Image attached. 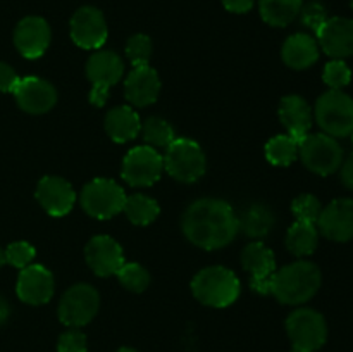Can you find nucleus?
<instances>
[{
  "label": "nucleus",
  "mask_w": 353,
  "mask_h": 352,
  "mask_svg": "<svg viewBox=\"0 0 353 352\" xmlns=\"http://www.w3.org/2000/svg\"><path fill=\"white\" fill-rule=\"evenodd\" d=\"M116 352H138V351H134V349H131V347H121V349H117Z\"/></svg>",
  "instance_id": "obj_43"
},
{
  "label": "nucleus",
  "mask_w": 353,
  "mask_h": 352,
  "mask_svg": "<svg viewBox=\"0 0 353 352\" xmlns=\"http://www.w3.org/2000/svg\"><path fill=\"white\" fill-rule=\"evenodd\" d=\"M116 276L124 289L134 293L145 292L150 285V273L138 262H124Z\"/></svg>",
  "instance_id": "obj_31"
},
{
  "label": "nucleus",
  "mask_w": 353,
  "mask_h": 352,
  "mask_svg": "<svg viewBox=\"0 0 353 352\" xmlns=\"http://www.w3.org/2000/svg\"><path fill=\"white\" fill-rule=\"evenodd\" d=\"M299 155L309 171L330 176L341 168L345 154L336 138L326 133H309L299 144Z\"/></svg>",
  "instance_id": "obj_9"
},
{
  "label": "nucleus",
  "mask_w": 353,
  "mask_h": 352,
  "mask_svg": "<svg viewBox=\"0 0 353 352\" xmlns=\"http://www.w3.org/2000/svg\"><path fill=\"white\" fill-rule=\"evenodd\" d=\"M55 280L48 268L41 264H30L21 269L16 283L19 300L30 306H43L54 297Z\"/></svg>",
  "instance_id": "obj_16"
},
{
  "label": "nucleus",
  "mask_w": 353,
  "mask_h": 352,
  "mask_svg": "<svg viewBox=\"0 0 353 352\" xmlns=\"http://www.w3.org/2000/svg\"><path fill=\"white\" fill-rule=\"evenodd\" d=\"M38 204L52 217H62L72 211L76 204V190L61 176H43L37 185Z\"/></svg>",
  "instance_id": "obj_17"
},
{
  "label": "nucleus",
  "mask_w": 353,
  "mask_h": 352,
  "mask_svg": "<svg viewBox=\"0 0 353 352\" xmlns=\"http://www.w3.org/2000/svg\"><path fill=\"white\" fill-rule=\"evenodd\" d=\"M279 119L286 128V133L300 141L310 133L314 114L309 102L300 95H286L279 102Z\"/></svg>",
  "instance_id": "obj_22"
},
{
  "label": "nucleus",
  "mask_w": 353,
  "mask_h": 352,
  "mask_svg": "<svg viewBox=\"0 0 353 352\" xmlns=\"http://www.w3.org/2000/svg\"><path fill=\"white\" fill-rule=\"evenodd\" d=\"M281 59L290 69L303 71L319 59V45L309 33H295L286 38L281 47Z\"/></svg>",
  "instance_id": "obj_23"
},
{
  "label": "nucleus",
  "mask_w": 353,
  "mask_h": 352,
  "mask_svg": "<svg viewBox=\"0 0 353 352\" xmlns=\"http://www.w3.org/2000/svg\"><path fill=\"white\" fill-rule=\"evenodd\" d=\"M100 309V293L90 283H76L61 297L57 316L64 326L81 328L93 321Z\"/></svg>",
  "instance_id": "obj_10"
},
{
  "label": "nucleus",
  "mask_w": 353,
  "mask_h": 352,
  "mask_svg": "<svg viewBox=\"0 0 353 352\" xmlns=\"http://www.w3.org/2000/svg\"><path fill=\"white\" fill-rule=\"evenodd\" d=\"M162 171H164V157L159 154L157 148L148 145H138L128 150L121 166L123 179L134 188L152 186L161 179Z\"/></svg>",
  "instance_id": "obj_11"
},
{
  "label": "nucleus",
  "mask_w": 353,
  "mask_h": 352,
  "mask_svg": "<svg viewBox=\"0 0 353 352\" xmlns=\"http://www.w3.org/2000/svg\"><path fill=\"white\" fill-rule=\"evenodd\" d=\"M303 0H259L261 17L274 28H285L299 17Z\"/></svg>",
  "instance_id": "obj_27"
},
{
  "label": "nucleus",
  "mask_w": 353,
  "mask_h": 352,
  "mask_svg": "<svg viewBox=\"0 0 353 352\" xmlns=\"http://www.w3.org/2000/svg\"><path fill=\"white\" fill-rule=\"evenodd\" d=\"M9 314H10L9 304H7V300L3 299V297H0V324L6 323L7 317H9Z\"/></svg>",
  "instance_id": "obj_41"
},
{
  "label": "nucleus",
  "mask_w": 353,
  "mask_h": 352,
  "mask_svg": "<svg viewBox=\"0 0 353 352\" xmlns=\"http://www.w3.org/2000/svg\"><path fill=\"white\" fill-rule=\"evenodd\" d=\"M317 45L333 59H347L353 55V19L330 17L317 31Z\"/></svg>",
  "instance_id": "obj_20"
},
{
  "label": "nucleus",
  "mask_w": 353,
  "mask_h": 352,
  "mask_svg": "<svg viewBox=\"0 0 353 352\" xmlns=\"http://www.w3.org/2000/svg\"><path fill=\"white\" fill-rule=\"evenodd\" d=\"M299 16L302 19L303 26L312 30L314 33H317L323 28V24L330 19L326 12V7L319 2H309L307 6H302V10H300Z\"/></svg>",
  "instance_id": "obj_36"
},
{
  "label": "nucleus",
  "mask_w": 353,
  "mask_h": 352,
  "mask_svg": "<svg viewBox=\"0 0 353 352\" xmlns=\"http://www.w3.org/2000/svg\"><path fill=\"white\" fill-rule=\"evenodd\" d=\"M321 211H323V206L312 193H302L292 202V213L295 214L296 221H307V223L316 224L321 216Z\"/></svg>",
  "instance_id": "obj_33"
},
{
  "label": "nucleus",
  "mask_w": 353,
  "mask_h": 352,
  "mask_svg": "<svg viewBox=\"0 0 353 352\" xmlns=\"http://www.w3.org/2000/svg\"><path fill=\"white\" fill-rule=\"evenodd\" d=\"M52 31L47 21L40 16H28L17 23L14 30V45L26 59H38L47 52Z\"/></svg>",
  "instance_id": "obj_19"
},
{
  "label": "nucleus",
  "mask_w": 353,
  "mask_h": 352,
  "mask_svg": "<svg viewBox=\"0 0 353 352\" xmlns=\"http://www.w3.org/2000/svg\"><path fill=\"white\" fill-rule=\"evenodd\" d=\"M126 197L123 186L114 179L95 178L83 186L79 204L88 216L95 219H110L123 213Z\"/></svg>",
  "instance_id": "obj_8"
},
{
  "label": "nucleus",
  "mask_w": 353,
  "mask_h": 352,
  "mask_svg": "<svg viewBox=\"0 0 353 352\" xmlns=\"http://www.w3.org/2000/svg\"><path fill=\"white\" fill-rule=\"evenodd\" d=\"M340 178H341V183H343L347 188L353 190V152L348 155L347 161H343V164H341Z\"/></svg>",
  "instance_id": "obj_40"
},
{
  "label": "nucleus",
  "mask_w": 353,
  "mask_h": 352,
  "mask_svg": "<svg viewBox=\"0 0 353 352\" xmlns=\"http://www.w3.org/2000/svg\"><path fill=\"white\" fill-rule=\"evenodd\" d=\"M71 40L85 50H99L103 47L109 37V28L102 10L97 7H79L69 23Z\"/></svg>",
  "instance_id": "obj_12"
},
{
  "label": "nucleus",
  "mask_w": 353,
  "mask_h": 352,
  "mask_svg": "<svg viewBox=\"0 0 353 352\" xmlns=\"http://www.w3.org/2000/svg\"><path fill=\"white\" fill-rule=\"evenodd\" d=\"M241 292L240 278L224 266H207L192 280V293L200 304L216 309L231 306Z\"/></svg>",
  "instance_id": "obj_3"
},
{
  "label": "nucleus",
  "mask_w": 353,
  "mask_h": 352,
  "mask_svg": "<svg viewBox=\"0 0 353 352\" xmlns=\"http://www.w3.org/2000/svg\"><path fill=\"white\" fill-rule=\"evenodd\" d=\"M265 159L272 166H290L299 157V140L290 137L288 133L276 135L265 144Z\"/></svg>",
  "instance_id": "obj_30"
},
{
  "label": "nucleus",
  "mask_w": 353,
  "mask_h": 352,
  "mask_svg": "<svg viewBox=\"0 0 353 352\" xmlns=\"http://www.w3.org/2000/svg\"><path fill=\"white\" fill-rule=\"evenodd\" d=\"M323 237L331 242H348L353 238V199H334L323 207L316 223Z\"/></svg>",
  "instance_id": "obj_18"
},
{
  "label": "nucleus",
  "mask_w": 353,
  "mask_h": 352,
  "mask_svg": "<svg viewBox=\"0 0 353 352\" xmlns=\"http://www.w3.org/2000/svg\"><path fill=\"white\" fill-rule=\"evenodd\" d=\"M350 3H352V9H353V0H350Z\"/></svg>",
  "instance_id": "obj_44"
},
{
  "label": "nucleus",
  "mask_w": 353,
  "mask_h": 352,
  "mask_svg": "<svg viewBox=\"0 0 353 352\" xmlns=\"http://www.w3.org/2000/svg\"><path fill=\"white\" fill-rule=\"evenodd\" d=\"M103 128H105L110 140L116 141V144H126V141L134 140L140 135L141 121L133 107L117 106L105 114Z\"/></svg>",
  "instance_id": "obj_24"
},
{
  "label": "nucleus",
  "mask_w": 353,
  "mask_h": 352,
  "mask_svg": "<svg viewBox=\"0 0 353 352\" xmlns=\"http://www.w3.org/2000/svg\"><path fill=\"white\" fill-rule=\"evenodd\" d=\"M16 104L28 114H45L57 104V90L50 81L38 76L19 78L12 90Z\"/></svg>",
  "instance_id": "obj_14"
},
{
  "label": "nucleus",
  "mask_w": 353,
  "mask_h": 352,
  "mask_svg": "<svg viewBox=\"0 0 353 352\" xmlns=\"http://www.w3.org/2000/svg\"><path fill=\"white\" fill-rule=\"evenodd\" d=\"M34 255H37V251H34L33 245L24 240L12 242L6 248V262H9L10 266L17 269H24L33 264Z\"/></svg>",
  "instance_id": "obj_35"
},
{
  "label": "nucleus",
  "mask_w": 353,
  "mask_h": 352,
  "mask_svg": "<svg viewBox=\"0 0 353 352\" xmlns=\"http://www.w3.org/2000/svg\"><path fill=\"white\" fill-rule=\"evenodd\" d=\"M352 144H353V133H352Z\"/></svg>",
  "instance_id": "obj_45"
},
{
  "label": "nucleus",
  "mask_w": 353,
  "mask_h": 352,
  "mask_svg": "<svg viewBox=\"0 0 353 352\" xmlns=\"http://www.w3.org/2000/svg\"><path fill=\"white\" fill-rule=\"evenodd\" d=\"M161 78L150 64L133 66L124 81V95L133 107H148L157 102Z\"/></svg>",
  "instance_id": "obj_21"
},
{
  "label": "nucleus",
  "mask_w": 353,
  "mask_h": 352,
  "mask_svg": "<svg viewBox=\"0 0 353 352\" xmlns=\"http://www.w3.org/2000/svg\"><path fill=\"white\" fill-rule=\"evenodd\" d=\"M123 213L137 226H148L159 217L161 207H159L157 200L152 197L145 195V193H133V195L126 197Z\"/></svg>",
  "instance_id": "obj_28"
},
{
  "label": "nucleus",
  "mask_w": 353,
  "mask_h": 352,
  "mask_svg": "<svg viewBox=\"0 0 353 352\" xmlns=\"http://www.w3.org/2000/svg\"><path fill=\"white\" fill-rule=\"evenodd\" d=\"M255 0H223V6L226 10L234 14H245L254 7Z\"/></svg>",
  "instance_id": "obj_39"
},
{
  "label": "nucleus",
  "mask_w": 353,
  "mask_h": 352,
  "mask_svg": "<svg viewBox=\"0 0 353 352\" xmlns=\"http://www.w3.org/2000/svg\"><path fill=\"white\" fill-rule=\"evenodd\" d=\"M88 340L79 328H69L59 337L57 352H86Z\"/></svg>",
  "instance_id": "obj_37"
},
{
  "label": "nucleus",
  "mask_w": 353,
  "mask_h": 352,
  "mask_svg": "<svg viewBox=\"0 0 353 352\" xmlns=\"http://www.w3.org/2000/svg\"><path fill=\"white\" fill-rule=\"evenodd\" d=\"M274 224L276 214L268 204H250L238 216L240 231H243L248 238H254V240H262L264 237H268Z\"/></svg>",
  "instance_id": "obj_25"
},
{
  "label": "nucleus",
  "mask_w": 353,
  "mask_h": 352,
  "mask_svg": "<svg viewBox=\"0 0 353 352\" xmlns=\"http://www.w3.org/2000/svg\"><path fill=\"white\" fill-rule=\"evenodd\" d=\"M17 81H19V75L14 71V68H10L7 62H0V92L12 93Z\"/></svg>",
  "instance_id": "obj_38"
},
{
  "label": "nucleus",
  "mask_w": 353,
  "mask_h": 352,
  "mask_svg": "<svg viewBox=\"0 0 353 352\" xmlns=\"http://www.w3.org/2000/svg\"><path fill=\"white\" fill-rule=\"evenodd\" d=\"M181 231L190 244L203 251H219L236 238L238 216L223 199H196L181 216Z\"/></svg>",
  "instance_id": "obj_1"
},
{
  "label": "nucleus",
  "mask_w": 353,
  "mask_h": 352,
  "mask_svg": "<svg viewBox=\"0 0 353 352\" xmlns=\"http://www.w3.org/2000/svg\"><path fill=\"white\" fill-rule=\"evenodd\" d=\"M152 50H154V45H152V38L148 35L137 33L133 37L128 38L126 41V57L130 59L133 66L140 64H148L152 57Z\"/></svg>",
  "instance_id": "obj_32"
},
{
  "label": "nucleus",
  "mask_w": 353,
  "mask_h": 352,
  "mask_svg": "<svg viewBox=\"0 0 353 352\" xmlns=\"http://www.w3.org/2000/svg\"><path fill=\"white\" fill-rule=\"evenodd\" d=\"M323 275L314 262L299 261L276 269L271 280L272 297L285 306H302L309 302L321 289Z\"/></svg>",
  "instance_id": "obj_2"
},
{
  "label": "nucleus",
  "mask_w": 353,
  "mask_h": 352,
  "mask_svg": "<svg viewBox=\"0 0 353 352\" xmlns=\"http://www.w3.org/2000/svg\"><path fill=\"white\" fill-rule=\"evenodd\" d=\"M285 244L295 257H307L316 252L319 244V230L314 223L295 221L286 233Z\"/></svg>",
  "instance_id": "obj_26"
},
{
  "label": "nucleus",
  "mask_w": 353,
  "mask_h": 352,
  "mask_svg": "<svg viewBox=\"0 0 353 352\" xmlns=\"http://www.w3.org/2000/svg\"><path fill=\"white\" fill-rule=\"evenodd\" d=\"M85 259L88 268L97 276H116L124 264V251L116 238L109 235H95L85 247Z\"/></svg>",
  "instance_id": "obj_15"
},
{
  "label": "nucleus",
  "mask_w": 353,
  "mask_h": 352,
  "mask_svg": "<svg viewBox=\"0 0 353 352\" xmlns=\"http://www.w3.org/2000/svg\"><path fill=\"white\" fill-rule=\"evenodd\" d=\"M124 75V62L114 50L93 52L86 61V78L92 83L88 100L92 106L103 107L109 99L110 88L121 81Z\"/></svg>",
  "instance_id": "obj_4"
},
{
  "label": "nucleus",
  "mask_w": 353,
  "mask_h": 352,
  "mask_svg": "<svg viewBox=\"0 0 353 352\" xmlns=\"http://www.w3.org/2000/svg\"><path fill=\"white\" fill-rule=\"evenodd\" d=\"M241 266L250 276V289L268 295L271 292V280L276 273L274 252L261 240L250 242L241 251Z\"/></svg>",
  "instance_id": "obj_13"
},
{
  "label": "nucleus",
  "mask_w": 353,
  "mask_h": 352,
  "mask_svg": "<svg viewBox=\"0 0 353 352\" xmlns=\"http://www.w3.org/2000/svg\"><path fill=\"white\" fill-rule=\"evenodd\" d=\"M323 79L330 86V90H343L345 86L350 85L352 71L347 62L341 61V59H333L324 68Z\"/></svg>",
  "instance_id": "obj_34"
},
{
  "label": "nucleus",
  "mask_w": 353,
  "mask_h": 352,
  "mask_svg": "<svg viewBox=\"0 0 353 352\" xmlns=\"http://www.w3.org/2000/svg\"><path fill=\"white\" fill-rule=\"evenodd\" d=\"M141 138L148 147L168 148L176 140V131L169 121L161 116H150L141 123Z\"/></svg>",
  "instance_id": "obj_29"
},
{
  "label": "nucleus",
  "mask_w": 353,
  "mask_h": 352,
  "mask_svg": "<svg viewBox=\"0 0 353 352\" xmlns=\"http://www.w3.org/2000/svg\"><path fill=\"white\" fill-rule=\"evenodd\" d=\"M314 117L330 137H348L353 133V99L343 90H327L317 99Z\"/></svg>",
  "instance_id": "obj_5"
},
{
  "label": "nucleus",
  "mask_w": 353,
  "mask_h": 352,
  "mask_svg": "<svg viewBox=\"0 0 353 352\" xmlns=\"http://www.w3.org/2000/svg\"><path fill=\"white\" fill-rule=\"evenodd\" d=\"M164 169L176 182L195 183L205 175L207 157L195 140L176 138L165 148Z\"/></svg>",
  "instance_id": "obj_7"
},
{
  "label": "nucleus",
  "mask_w": 353,
  "mask_h": 352,
  "mask_svg": "<svg viewBox=\"0 0 353 352\" xmlns=\"http://www.w3.org/2000/svg\"><path fill=\"white\" fill-rule=\"evenodd\" d=\"M286 333L292 352H317L327 340V323L319 311L299 307L286 317Z\"/></svg>",
  "instance_id": "obj_6"
},
{
  "label": "nucleus",
  "mask_w": 353,
  "mask_h": 352,
  "mask_svg": "<svg viewBox=\"0 0 353 352\" xmlns=\"http://www.w3.org/2000/svg\"><path fill=\"white\" fill-rule=\"evenodd\" d=\"M3 264H6V251L0 247V268H2Z\"/></svg>",
  "instance_id": "obj_42"
}]
</instances>
